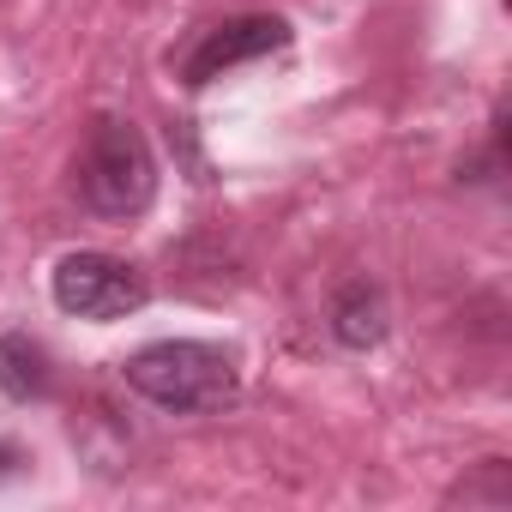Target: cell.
<instances>
[{
  "mask_svg": "<svg viewBox=\"0 0 512 512\" xmlns=\"http://www.w3.org/2000/svg\"><path fill=\"white\" fill-rule=\"evenodd\" d=\"M121 380L169 416H217L241 392L235 356L217 344H199V338H163V344L133 350L121 362Z\"/></svg>",
  "mask_w": 512,
  "mask_h": 512,
  "instance_id": "cell-1",
  "label": "cell"
},
{
  "mask_svg": "<svg viewBox=\"0 0 512 512\" xmlns=\"http://www.w3.org/2000/svg\"><path fill=\"white\" fill-rule=\"evenodd\" d=\"M73 193L103 223H127L157 199V157L127 115H103L85 133V145L73 157Z\"/></svg>",
  "mask_w": 512,
  "mask_h": 512,
  "instance_id": "cell-2",
  "label": "cell"
},
{
  "mask_svg": "<svg viewBox=\"0 0 512 512\" xmlns=\"http://www.w3.org/2000/svg\"><path fill=\"white\" fill-rule=\"evenodd\" d=\"M49 290H55L61 314L97 320V326L127 320V314H139L151 302L145 272L127 266V260H115V253H67V260L55 266V278H49Z\"/></svg>",
  "mask_w": 512,
  "mask_h": 512,
  "instance_id": "cell-3",
  "label": "cell"
},
{
  "mask_svg": "<svg viewBox=\"0 0 512 512\" xmlns=\"http://www.w3.org/2000/svg\"><path fill=\"white\" fill-rule=\"evenodd\" d=\"M290 43V25L278 19V13H241V19H223V25H205L187 49H181V61H175V73H181V85H211L217 73H229V67H247V61H260V55H272V49H284Z\"/></svg>",
  "mask_w": 512,
  "mask_h": 512,
  "instance_id": "cell-4",
  "label": "cell"
},
{
  "mask_svg": "<svg viewBox=\"0 0 512 512\" xmlns=\"http://www.w3.org/2000/svg\"><path fill=\"white\" fill-rule=\"evenodd\" d=\"M386 296H380V284H368V278H356V284H344L338 296H332V338L344 344V350H374L380 338H386Z\"/></svg>",
  "mask_w": 512,
  "mask_h": 512,
  "instance_id": "cell-5",
  "label": "cell"
},
{
  "mask_svg": "<svg viewBox=\"0 0 512 512\" xmlns=\"http://www.w3.org/2000/svg\"><path fill=\"white\" fill-rule=\"evenodd\" d=\"M49 386H55V374H49V350L37 338H25V332L0 338V392L31 404V398H49Z\"/></svg>",
  "mask_w": 512,
  "mask_h": 512,
  "instance_id": "cell-6",
  "label": "cell"
}]
</instances>
